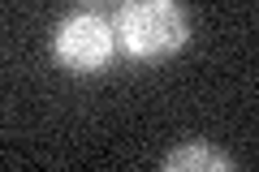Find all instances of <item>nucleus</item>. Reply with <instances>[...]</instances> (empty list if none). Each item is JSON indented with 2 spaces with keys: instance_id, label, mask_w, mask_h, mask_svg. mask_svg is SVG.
Returning a JSON list of instances; mask_svg holds the SVG:
<instances>
[{
  "instance_id": "f257e3e1",
  "label": "nucleus",
  "mask_w": 259,
  "mask_h": 172,
  "mask_svg": "<svg viewBox=\"0 0 259 172\" xmlns=\"http://www.w3.org/2000/svg\"><path fill=\"white\" fill-rule=\"evenodd\" d=\"M112 35L130 61L156 65L186 47L190 18H186L182 0H125L112 18Z\"/></svg>"
},
{
  "instance_id": "f03ea898",
  "label": "nucleus",
  "mask_w": 259,
  "mask_h": 172,
  "mask_svg": "<svg viewBox=\"0 0 259 172\" xmlns=\"http://www.w3.org/2000/svg\"><path fill=\"white\" fill-rule=\"evenodd\" d=\"M52 56L74 78L104 73L112 65V56H117L112 22L100 18V13H69V18H61L52 30Z\"/></svg>"
},
{
  "instance_id": "7ed1b4c3",
  "label": "nucleus",
  "mask_w": 259,
  "mask_h": 172,
  "mask_svg": "<svg viewBox=\"0 0 259 172\" xmlns=\"http://www.w3.org/2000/svg\"><path fill=\"white\" fill-rule=\"evenodd\" d=\"M160 168H168V172H229L233 155H225L212 142H182L160 159Z\"/></svg>"
}]
</instances>
